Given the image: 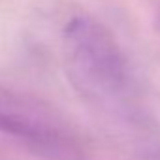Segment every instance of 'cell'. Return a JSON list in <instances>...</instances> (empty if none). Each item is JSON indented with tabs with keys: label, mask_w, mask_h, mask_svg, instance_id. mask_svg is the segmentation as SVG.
I'll return each instance as SVG.
<instances>
[{
	"label": "cell",
	"mask_w": 160,
	"mask_h": 160,
	"mask_svg": "<svg viewBox=\"0 0 160 160\" xmlns=\"http://www.w3.org/2000/svg\"><path fill=\"white\" fill-rule=\"evenodd\" d=\"M158 27H160V10H158Z\"/></svg>",
	"instance_id": "obj_4"
},
{
	"label": "cell",
	"mask_w": 160,
	"mask_h": 160,
	"mask_svg": "<svg viewBox=\"0 0 160 160\" xmlns=\"http://www.w3.org/2000/svg\"><path fill=\"white\" fill-rule=\"evenodd\" d=\"M66 77L87 102L117 108L132 91L128 58L115 34L89 15L72 17L62 30Z\"/></svg>",
	"instance_id": "obj_1"
},
{
	"label": "cell",
	"mask_w": 160,
	"mask_h": 160,
	"mask_svg": "<svg viewBox=\"0 0 160 160\" xmlns=\"http://www.w3.org/2000/svg\"><path fill=\"white\" fill-rule=\"evenodd\" d=\"M0 134L49 152L64 147L66 138L45 109L28 104L21 96L0 91Z\"/></svg>",
	"instance_id": "obj_2"
},
{
	"label": "cell",
	"mask_w": 160,
	"mask_h": 160,
	"mask_svg": "<svg viewBox=\"0 0 160 160\" xmlns=\"http://www.w3.org/2000/svg\"><path fill=\"white\" fill-rule=\"evenodd\" d=\"M134 160H160V147H151L141 151Z\"/></svg>",
	"instance_id": "obj_3"
}]
</instances>
